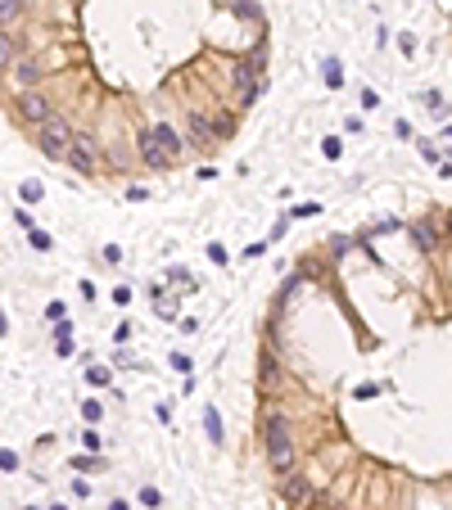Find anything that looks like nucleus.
I'll use <instances>...</instances> for the list:
<instances>
[{
  "label": "nucleus",
  "instance_id": "2eb2a0df",
  "mask_svg": "<svg viewBox=\"0 0 452 510\" xmlns=\"http://www.w3.org/2000/svg\"><path fill=\"white\" fill-rule=\"evenodd\" d=\"M14 461H18L14 452H0V470H14Z\"/></svg>",
  "mask_w": 452,
  "mask_h": 510
},
{
  "label": "nucleus",
  "instance_id": "9b49d317",
  "mask_svg": "<svg viewBox=\"0 0 452 510\" xmlns=\"http://www.w3.org/2000/svg\"><path fill=\"white\" fill-rule=\"evenodd\" d=\"M23 9H28V0H0V28H14Z\"/></svg>",
  "mask_w": 452,
  "mask_h": 510
},
{
  "label": "nucleus",
  "instance_id": "423d86ee",
  "mask_svg": "<svg viewBox=\"0 0 452 510\" xmlns=\"http://www.w3.org/2000/svg\"><path fill=\"white\" fill-rule=\"evenodd\" d=\"M136 145H140V158H145V167H154V172H158V167H167V163H172V158H167V149L158 145L154 127H150V131H140V140H136Z\"/></svg>",
  "mask_w": 452,
  "mask_h": 510
},
{
  "label": "nucleus",
  "instance_id": "4468645a",
  "mask_svg": "<svg viewBox=\"0 0 452 510\" xmlns=\"http://www.w3.org/2000/svg\"><path fill=\"white\" fill-rule=\"evenodd\" d=\"M326 82H331V86H339V64H335V59L326 64Z\"/></svg>",
  "mask_w": 452,
  "mask_h": 510
},
{
  "label": "nucleus",
  "instance_id": "20e7f679",
  "mask_svg": "<svg viewBox=\"0 0 452 510\" xmlns=\"http://www.w3.org/2000/svg\"><path fill=\"white\" fill-rule=\"evenodd\" d=\"M68 167L72 172H82V177H91V172H95V140H91V135H72V145H68Z\"/></svg>",
  "mask_w": 452,
  "mask_h": 510
},
{
  "label": "nucleus",
  "instance_id": "f257e3e1",
  "mask_svg": "<svg viewBox=\"0 0 452 510\" xmlns=\"http://www.w3.org/2000/svg\"><path fill=\"white\" fill-rule=\"evenodd\" d=\"M263 443H267V461H272V470L290 475V470H294V438H290V420L285 416H267Z\"/></svg>",
  "mask_w": 452,
  "mask_h": 510
},
{
  "label": "nucleus",
  "instance_id": "ddd939ff",
  "mask_svg": "<svg viewBox=\"0 0 452 510\" xmlns=\"http://www.w3.org/2000/svg\"><path fill=\"white\" fill-rule=\"evenodd\" d=\"M204 425H209V438H213V443L222 438V420H217V411H209V416H204Z\"/></svg>",
  "mask_w": 452,
  "mask_h": 510
},
{
  "label": "nucleus",
  "instance_id": "dca6fc26",
  "mask_svg": "<svg viewBox=\"0 0 452 510\" xmlns=\"http://www.w3.org/2000/svg\"><path fill=\"white\" fill-rule=\"evenodd\" d=\"M448 231H452V213H448Z\"/></svg>",
  "mask_w": 452,
  "mask_h": 510
},
{
  "label": "nucleus",
  "instance_id": "6e6552de",
  "mask_svg": "<svg viewBox=\"0 0 452 510\" xmlns=\"http://www.w3.org/2000/svg\"><path fill=\"white\" fill-rule=\"evenodd\" d=\"M14 82L23 91H32V86L41 82V64H36V59H14Z\"/></svg>",
  "mask_w": 452,
  "mask_h": 510
},
{
  "label": "nucleus",
  "instance_id": "1a4fd4ad",
  "mask_svg": "<svg viewBox=\"0 0 452 510\" xmlns=\"http://www.w3.org/2000/svg\"><path fill=\"white\" fill-rule=\"evenodd\" d=\"M190 135H194V145L199 149H209L213 140H217V131H213V122L204 118V113H190Z\"/></svg>",
  "mask_w": 452,
  "mask_h": 510
},
{
  "label": "nucleus",
  "instance_id": "39448f33",
  "mask_svg": "<svg viewBox=\"0 0 452 510\" xmlns=\"http://www.w3.org/2000/svg\"><path fill=\"white\" fill-rule=\"evenodd\" d=\"M50 109H55V104H50V99H45L41 91H23V95H18V113L28 118V122H36V127H41L45 118H55Z\"/></svg>",
  "mask_w": 452,
  "mask_h": 510
},
{
  "label": "nucleus",
  "instance_id": "0eeeda50",
  "mask_svg": "<svg viewBox=\"0 0 452 510\" xmlns=\"http://www.w3.org/2000/svg\"><path fill=\"white\" fill-rule=\"evenodd\" d=\"M258 72H263V55H249V59H240V64L231 68V77H236V86H253Z\"/></svg>",
  "mask_w": 452,
  "mask_h": 510
},
{
  "label": "nucleus",
  "instance_id": "9d476101",
  "mask_svg": "<svg viewBox=\"0 0 452 510\" xmlns=\"http://www.w3.org/2000/svg\"><path fill=\"white\" fill-rule=\"evenodd\" d=\"M154 135H158V145L167 149V158H181V149H186V140H181V135H177L172 127H163V122H158V127H154Z\"/></svg>",
  "mask_w": 452,
  "mask_h": 510
},
{
  "label": "nucleus",
  "instance_id": "f03ea898",
  "mask_svg": "<svg viewBox=\"0 0 452 510\" xmlns=\"http://www.w3.org/2000/svg\"><path fill=\"white\" fill-rule=\"evenodd\" d=\"M36 145H41L45 158H64L68 145H72V127L64 118H45L41 127H36Z\"/></svg>",
  "mask_w": 452,
  "mask_h": 510
},
{
  "label": "nucleus",
  "instance_id": "7ed1b4c3",
  "mask_svg": "<svg viewBox=\"0 0 452 510\" xmlns=\"http://www.w3.org/2000/svg\"><path fill=\"white\" fill-rule=\"evenodd\" d=\"M280 497H285L294 510H312V501H316L312 483L303 479V475H285V479H280Z\"/></svg>",
  "mask_w": 452,
  "mask_h": 510
},
{
  "label": "nucleus",
  "instance_id": "f8f14e48",
  "mask_svg": "<svg viewBox=\"0 0 452 510\" xmlns=\"http://www.w3.org/2000/svg\"><path fill=\"white\" fill-rule=\"evenodd\" d=\"M9 64H14V36L0 28V72H5Z\"/></svg>",
  "mask_w": 452,
  "mask_h": 510
}]
</instances>
